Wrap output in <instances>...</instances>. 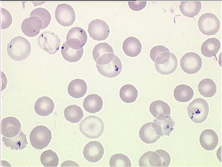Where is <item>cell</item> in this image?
<instances>
[{"mask_svg": "<svg viewBox=\"0 0 222 167\" xmlns=\"http://www.w3.org/2000/svg\"><path fill=\"white\" fill-rule=\"evenodd\" d=\"M96 62V67L99 73L103 76L113 78L121 72L122 64L119 58L113 53L105 54L100 57Z\"/></svg>", "mask_w": 222, "mask_h": 167, "instance_id": "1", "label": "cell"}, {"mask_svg": "<svg viewBox=\"0 0 222 167\" xmlns=\"http://www.w3.org/2000/svg\"><path fill=\"white\" fill-rule=\"evenodd\" d=\"M31 49L30 44L26 39L18 36L11 39L7 45V52L11 59L21 61L28 57Z\"/></svg>", "mask_w": 222, "mask_h": 167, "instance_id": "2", "label": "cell"}, {"mask_svg": "<svg viewBox=\"0 0 222 167\" xmlns=\"http://www.w3.org/2000/svg\"><path fill=\"white\" fill-rule=\"evenodd\" d=\"M81 133L86 137L97 138L103 134L104 129L103 122L99 118L94 116L84 118L79 124Z\"/></svg>", "mask_w": 222, "mask_h": 167, "instance_id": "3", "label": "cell"}, {"mask_svg": "<svg viewBox=\"0 0 222 167\" xmlns=\"http://www.w3.org/2000/svg\"><path fill=\"white\" fill-rule=\"evenodd\" d=\"M188 114L191 120L196 123H201L207 119L209 112L207 102L201 98L195 99L187 107Z\"/></svg>", "mask_w": 222, "mask_h": 167, "instance_id": "4", "label": "cell"}, {"mask_svg": "<svg viewBox=\"0 0 222 167\" xmlns=\"http://www.w3.org/2000/svg\"><path fill=\"white\" fill-rule=\"evenodd\" d=\"M155 66L157 71L163 75H168L174 72L177 66L176 57L170 51L161 53L156 57Z\"/></svg>", "mask_w": 222, "mask_h": 167, "instance_id": "5", "label": "cell"}, {"mask_svg": "<svg viewBox=\"0 0 222 167\" xmlns=\"http://www.w3.org/2000/svg\"><path fill=\"white\" fill-rule=\"evenodd\" d=\"M52 139L51 131L47 127L40 125L34 128L31 132L30 140L34 148L42 149L46 147Z\"/></svg>", "mask_w": 222, "mask_h": 167, "instance_id": "6", "label": "cell"}, {"mask_svg": "<svg viewBox=\"0 0 222 167\" xmlns=\"http://www.w3.org/2000/svg\"><path fill=\"white\" fill-rule=\"evenodd\" d=\"M198 26L200 31L205 35H215L218 31L220 26V21L214 14L207 13L199 18Z\"/></svg>", "mask_w": 222, "mask_h": 167, "instance_id": "7", "label": "cell"}, {"mask_svg": "<svg viewBox=\"0 0 222 167\" xmlns=\"http://www.w3.org/2000/svg\"><path fill=\"white\" fill-rule=\"evenodd\" d=\"M38 44L43 49L50 54H54L59 50L61 40L57 34L50 31L42 33L38 39Z\"/></svg>", "mask_w": 222, "mask_h": 167, "instance_id": "8", "label": "cell"}, {"mask_svg": "<svg viewBox=\"0 0 222 167\" xmlns=\"http://www.w3.org/2000/svg\"><path fill=\"white\" fill-rule=\"evenodd\" d=\"M202 60L200 56L196 53L188 52L184 55L180 60V66L182 70L189 74L197 73L202 66Z\"/></svg>", "mask_w": 222, "mask_h": 167, "instance_id": "9", "label": "cell"}, {"mask_svg": "<svg viewBox=\"0 0 222 167\" xmlns=\"http://www.w3.org/2000/svg\"><path fill=\"white\" fill-rule=\"evenodd\" d=\"M55 17L60 25L64 26H69L74 22L76 13L74 9L70 5L66 3L60 4L56 8Z\"/></svg>", "mask_w": 222, "mask_h": 167, "instance_id": "10", "label": "cell"}, {"mask_svg": "<svg viewBox=\"0 0 222 167\" xmlns=\"http://www.w3.org/2000/svg\"><path fill=\"white\" fill-rule=\"evenodd\" d=\"M88 32L90 37L94 40L101 41L105 40L108 37L110 29L105 22L96 19L89 24Z\"/></svg>", "mask_w": 222, "mask_h": 167, "instance_id": "11", "label": "cell"}, {"mask_svg": "<svg viewBox=\"0 0 222 167\" xmlns=\"http://www.w3.org/2000/svg\"><path fill=\"white\" fill-rule=\"evenodd\" d=\"M87 36L85 31L82 28L76 27L69 31L66 37V43L71 48L79 49L86 43Z\"/></svg>", "mask_w": 222, "mask_h": 167, "instance_id": "12", "label": "cell"}, {"mask_svg": "<svg viewBox=\"0 0 222 167\" xmlns=\"http://www.w3.org/2000/svg\"><path fill=\"white\" fill-rule=\"evenodd\" d=\"M104 153L102 144L97 141H91L85 146L83 151L84 158L88 161L96 162L103 157Z\"/></svg>", "mask_w": 222, "mask_h": 167, "instance_id": "13", "label": "cell"}, {"mask_svg": "<svg viewBox=\"0 0 222 167\" xmlns=\"http://www.w3.org/2000/svg\"><path fill=\"white\" fill-rule=\"evenodd\" d=\"M43 27V22L38 17L34 16L25 19L21 24L23 33L29 37H34L40 33Z\"/></svg>", "mask_w": 222, "mask_h": 167, "instance_id": "14", "label": "cell"}, {"mask_svg": "<svg viewBox=\"0 0 222 167\" xmlns=\"http://www.w3.org/2000/svg\"><path fill=\"white\" fill-rule=\"evenodd\" d=\"M139 135L141 140L147 144L155 143L161 137L154 122H148L143 125L140 130Z\"/></svg>", "mask_w": 222, "mask_h": 167, "instance_id": "15", "label": "cell"}, {"mask_svg": "<svg viewBox=\"0 0 222 167\" xmlns=\"http://www.w3.org/2000/svg\"><path fill=\"white\" fill-rule=\"evenodd\" d=\"M1 133L5 137L12 138L16 136L21 129V124L19 120L13 117H8L1 121Z\"/></svg>", "mask_w": 222, "mask_h": 167, "instance_id": "16", "label": "cell"}, {"mask_svg": "<svg viewBox=\"0 0 222 167\" xmlns=\"http://www.w3.org/2000/svg\"><path fill=\"white\" fill-rule=\"evenodd\" d=\"M149 111L155 118L159 120L165 119L170 116L171 112L169 105L164 101L160 100L152 102L150 105Z\"/></svg>", "mask_w": 222, "mask_h": 167, "instance_id": "17", "label": "cell"}, {"mask_svg": "<svg viewBox=\"0 0 222 167\" xmlns=\"http://www.w3.org/2000/svg\"><path fill=\"white\" fill-rule=\"evenodd\" d=\"M200 142L204 149L207 151L213 150L216 148L218 144V135L212 129L205 130L200 135Z\"/></svg>", "mask_w": 222, "mask_h": 167, "instance_id": "18", "label": "cell"}, {"mask_svg": "<svg viewBox=\"0 0 222 167\" xmlns=\"http://www.w3.org/2000/svg\"><path fill=\"white\" fill-rule=\"evenodd\" d=\"M55 104L53 100L47 96L39 98L36 101L34 109L36 112L41 116H47L54 110Z\"/></svg>", "mask_w": 222, "mask_h": 167, "instance_id": "19", "label": "cell"}, {"mask_svg": "<svg viewBox=\"0 0 222 167\" xmlns=\"http://www.w3.org/2000/svg\"><path fill=\"white\" fill-rule=\"evenodd\" d=\"M142 49V44L137 38L130 37L124 41L123 49L126 54L132 57H135L140 53Z\"/></svg>", "mask_w": 222, "mask_h": 167, "instance_id": "20", "label": "cell"}, {"mask_svg": "<svg viewBox=\"0 0 222 167\" xmlns=\"http://www.w3.org/2000/svg\"><path fill=\"white\" fill-rule=\"evenodd\" d=\"M103 104L102 98L97 94H92L88 95L84 99L83 106L86 111L94 114L101 110Z\"/></svg>", "mask_w": 222, "mask_h": 167, "instance_id": "21", "label": "cell"}, {"mask_svg": "<svg viewBox=\"0 0 222 167\" xmlns=\"http://www.w3.org/2000/svg\"><path fill=\"white\" fill-rule=\"evenodd\" d=\"M87 90L86 82L84 80L80 79L72 80L69 84L67 88L69 95L75 98L83 97L86 93Z\"/></svg>", "mask_w": 222, "mask_h": 167, "instance_id": "22", "label": "cell"}, {"mask_svg": "<svg viewBox=\"0 0 222 167\" xmlns=\"http://www.w3.org/2000/svg\"><path fill=\"white\" fill-rule=\"evenodd\" d=\"M26 135L21 131L18 135L12 138H8L5 137L2 138V141L5 145L9 147L11 150H22L26 147L28 144Z\"/></svg>", "mask_w": 222, "mask_h": 167, "instance_id": "23", "label": "cell"}, {"mask_svg": "<svg viewBox=\"0 0 222 167\" xmlns=\"http://www.w3.org/2000/svg\"><path fill=\"white\" fill-rule=\"evenodd\" d=\"M140 167H161L162 160L160 155L156 152L148 151L140 158L139 162Z\"/></svg>", "mask_w": 222, "mask_h": 167, "instance_id": "24", "label": "cell"}, {"mask_svg": "<svg viewBox=\"0 0 222 167\" xmlns=\"http://www.w3.org/2000/svg\"><path fill=\"white\" fill-rule=\"evenodd\" d=\"M179 7L184 15L192 18L198 14L202 5L200 1H182Z\"/></svg>", "mask_w": 222, "mask_h": 167, "instance_id": "25", "label": "cell"}, {"mask_svg": "<svg viewBox=\"0 0 222 167\" xmlns=\"http://www.w3.org/2000/svg\"><path fill=\"white\" fill-rule=\"evenodd\" d=\"M221 43L216 38L209 39L202 44L201 50L202 54L207 57L216 55L221 48Z\"/></svg>", "mask_w": 222, "mask_h": 167, "instance_id": "26", "label": "cell"}, {"mask_svg": "<svg viewBox=\"0 0 222 167\" xmlns=\"http://www.w3.org/2000/svg\"><path fill=\"white\" fill-rule=\"evenodd\" d=\"M61 53L67 61L70 62L78 61L82 58L84 53L82 47L79 49H74L70 47L66 42L64 43L61 47Z\"/></svg>", "mask_w": 222, "mask_h": 167, "instance_id": "27", "label": "cell"}, {"mask_svg": "<svg viewBox=\"0 0 222 167\" xmlns=\"http://www.w3.org/2000/svg\"><path fill=\"white\" fill-rule=\"evenodd\" d=\"M194 95L193 89L190 86L184 84L177 86L174 91V97L176 100L180 102L190 101Z\"/></svg>", "mask_w": 222, "mask_h": 167, "instance_id": "28", "label": "cell"}, {"mask_svg": "<svg viewBox=\"0 0 222 167\" xmlns=\"http://www.w3.org/2000/svg\"><path fill=\"white\" fill-rule=\"evenodd\" d=\"M198 90L200 94L205 97H211L215 94L217 91L216 85L211 79L205 78L199 82Z\"/></svg>", "mask_w": 222, "mask_h": 167, "instance_id": "29", "label": "cell"}, {"mask_svg": "<svg viewBox=\"0 0 222 167\" xmlns=\"http://www.w3.org/2000/svg\"><path fill=\"white\" fill-rule=\"evenodd\" d=\"M64 115L66 119L72 123H78L84 115L80 107L75 104L70 105L66 108L64 111Z\"/></svg>", "mask_w": 222, "mask_h": 167, "instance_id": "30", "label": "cell"}, {"mask_svg": "<svg viewBox=\"0 0 222 167\" xmlns=\"http://www.w3.org/2000/svg\"><path fill=\"white\" fill-rule=\"evenodd\" d=\"M138 91L133 85L128 84L123 86L120 89L119 96L121 100L127 103L134 102L138 96Z\"/></svg>", "mask_w": 222, "mask_h": 167, "instance_id": "31", "label": "cell"}, {"mask_svg": "<svg viewBox=\"0 0 222 167\" xmlns=\"http://www.w3.org/2000/svg\"><path fill=\"white\" fill-rule=\"evenodd\" d=\"M153 122L156 123L161 137L163 135L169 137L174 130L173 127L175 125V122L170 116L163 120L154 119Z\"/></svg>", "mask_w": 222, "mask_h": 167, "instance_id": "32", "label": "cell"}, {"mask_svg": "<svg viewBox=\"0 0 222 167\" xmlns=\"http://www.w3.org/2000/svg\"><path fill=\"white\" fill-rule=\"evenodd\" d=\"M40 160L42 164L45 167H56L59 164L57 155L51 149L43 152L41 155Z\"/></svg>", "mask_w": 222, "mask_h": 167, "instance_id": "33", "label": "cell"}, {"mask_svg": "<svg viewBox=\"0 0 222 167\" xmlns=\"http://www.w3.org/2000/svg\"><path fill=\"white\" fill-rule=\"evenodd\" d=\"M110 167H131V163L129 158L122 153L113 155L109 161Z\"/></svg>", "mask_w": 222, "mask_h": 167, "instance_id": "34", "label": "cell"}, {"mask_svg": "<svg viewBox=\"0 0 222 167\" xmlns=\"http://www.w3.org/2000/svg\"><path fill=\"white\" fill-rule=\"evenodd\" d=\"M109 53L114 54L112 47L106 42L99 43L95 46L92 51L94 59L96 62L101 56Z\"/></svg>", "mask_w": 222, "mask_h": 167, "instance_id": "35", "label": "cell"}, {"mask_svg": "<svg viewBox=\"0 0 222 167\" xmlns=\"http://www.w3.org/2000/svg\"><path fill=\"white\" fill-rule=\"evenodd\" d=\"M30 16H36L39 17L43 22L42 29L47 28L51 20V16L47 10L44 8L39 7L34 9L31 12Z\"/></svg>", "mask_w": 222, "mask_h": 167, "instance_id": "36", "label": "cell"}, {"mask_svg": "<svg viewBox=\"0 0 222 167\" xmlns=\"http://www.w3.org/2000/svg\"><path fill=\"white\" fill-rule=\"evenodd\" d=\"M1 28L2 29H7L12 24V16L8 10L2 7L1 8Z\"/></svg>", "mask_w": 222, "mask_h": 167, "instance_id": "37", "label": "cell"}, {"mask_svg": "<svg viewBox=\"0 0 222 167\" xmlns=\"http://www.w3.org/2000/svg\"><path fill=\"white\" fill-rule=\"evenodd\" d=\"M167 51H170L169 50L164 46H156L153 47L151 50L150 54V57L152 61L155 62L156 57L160 54L163 52Z\"/></svg>", "mask_w": 222, "mask_h": 167, "instance_id": "38", "label": "cell"}, {"mask_svg": "<svg viewBox=\"0 0 222 167\" xmlns=\"http://www.w3.org/2000/svg\"><path fill=\"white\" fill-rule=\"evenodd\" d=\"M160 156L162 160L161 167H168L171 163V158L169 153L165 150L158 149L155 151Z\"/></svg>", "mask_w": 222, "mask_h": 167, "instance_id": "39", "label": "cell"}, {"mask_svg": "<svg viewBox=\"0 0 222 167\" xmlns=\"http://www.w3.org/2000/svg\"><path fill=\"white\" fill-rule=\"evenodd\" d=\"M146 1H128L129 6L132 10L140 11L143 9L146 5Z\"/></svg>", "mask_w": 222, "mask_h": 167, "instance_id": "40", "label": "cell"}, {"mask_svg": "<svg viewBox=\"0 0 222 167\" xmlns=\"http://www.w3.org/2000/svg\"><path fill=\"white\" fill-rule=\"evenodd\" d=\"M80 166L74 161H67L64 162L61 165V166Z\"/></svg>", "mask_w": 222, "mask_h": 167, "instance_id": "41", "label": "cell"}]
</instances>
